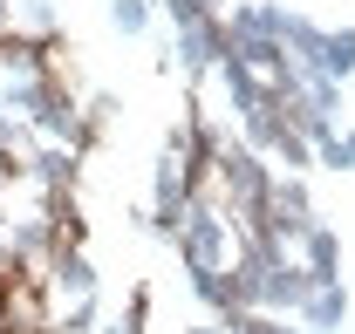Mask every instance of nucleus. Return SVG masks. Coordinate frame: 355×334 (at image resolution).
Listing matches in <instances>:
<instances>
[{
    "mask_svg": "<svg viewBox=\"0 0 355 334\" xmlns=\"http://www.w3.org/2000/svg\"><path fill=\"white\" fill-rule=\"evenodd\" d=\"M150 14H157V0H116V7H110V21H116L123 35H144V28H150Z\"/></svg>",
    "mask_w": 355,
    "mask_h": 334,
    "instance_id": "obj_1",
    "label": "nucleus"
}]
</instances>
